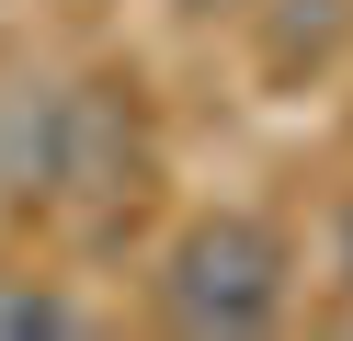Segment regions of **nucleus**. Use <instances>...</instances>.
Wrapping results in <instances>:
<instances>
[{
  "mask_svg": "<svg viewBox=\"0 0 353 341\" xmlns=\"http://www.w3.org/2000/svg\"><path fill=\"white\" fill-rule=\"evenodd\" d=\"M342 296H353V216H342Z\"/></svg>",
  "mask_w": 353,
  "mask_h": 341,
  "instance_id": "nucleus-4",
  "label": "nucleus"
},
{
  "mask_svg": "<svg viewBox=\"0 0 353 341\" xmlns=\"http://www.w3.org/2000/svg\"><path fill=\"white\" fill-rule=\"evenodd\" d=\"M171 12H183V23H205V12H239V0H171Z\"/></svg>",
  "mask_w": 353,
  "mask_h": 341,
  "instance_id": "nucleus-3",
  "label": "nucleus"
},
{
  "mask_svg": "<svg viewBox=\"0 0 353 341\" xmlns=\"http://www.w3.org/2000/svg\"><path fill=\"white\" fill-rule=\"evenodd\" d=\"M285 273H296V250H285L251 205H216V216H194L183 239L160 250V318L171 330L251 341V330L285 318Z\"/></svg>",
  "mask_w": 353,
  "mask_h": 341,
  "instance_id": "nucleus-1",
  "label": "nucleus"
},
{
  "mask_svg": "<svg viewBox=\"0 0 353 341\" xmlns=\"http://www.w3.org/2000/svg\"><path fill=\"white\" fill-rule=\"evenodd\" d=\"M0 330H80V296H57V285H12V273H0Z\"/></svg>",
  "mask_w": 353,
  "mask_h": 341,
  "instance_id": "nucleus-2",
  "label": "nucleus"
}]
</instances>
